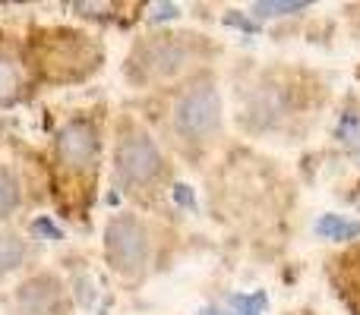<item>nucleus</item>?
Wrapping results in <instances>:
<instances>
[{
	"mask_svg": "<svg viewBox=\"0 0 360 315\" xmlns=\"http://www.w3.org/2000/svg\"><path fill=\"white\" fill-rule=\"evenodd\" d=\"M221 120V101L212 82L190 86L174 105V130L184 139H205L218 130Z\"/></svg>",
	"mask_w": 360,
	"mask_h": 315,
	"instance_id": "1",
	"label": "nucleus"
},
{
	"mask_svg": "<svg viewBox=\"0 0 360 315\" xmlns=\"http://www.w3.org/2000/svg\"><path fill=\"white\" fill-rule=\"evenodd\" d=\"M105 249L120 274H139L149 262V234L133 215H117L105 230Z\"/></svg>",
	"mask_w": 360,
	"mask_h": 315,
	"instance_id": "2",
	"label": "nucleus"
},
{
	"mask_svg": "<svg viewBox=\"0 0 360 315\" xmlns=\"http://www.w3.org/2000/svg\"><path fill=\"white\" fill-rule=\"evenodd\" d=\"M98 149H101V139L95 133L92 123L86 120H73L60 130L57 136V161L67 173H76V177H86V173L95 170L98 164Z\"/></svg>",
	"mask_w": 360,
	"mask_h": 315,
	"instance_id": "3",
	"label": "nucleus"
},
{
	"mask_svg": "<svg viewBox=\"0 0 360 315\" xmlns=\"http://www.w3.org/2000/svg\"><path fill=\"white\" fill-rule=\"evenodd\" d=\"M162 173V152L149 136L136 133L117 145V177L130 186H146Z\"/></svg>",
	"mask_w": 360,
	"mask_h": 315,
	"instance_id": "4",
	"label": "nucleus"
},
{
	"mask_svg": "<svg viewBox=\"0 0 360 315\" xmlns=\"http://www.w3.org/2000/svg\"><path fill=\"white\" fill-rule=\"evenodd\" d=\"M41 67L48 76H57V79H70V76L86 73L89 63V48L82 41V35H70V32H60V35L48 38L41 44Z\"/></svg>",
	"mask_w": 360,
	"mask_h": 315,
	"instance_id": "5",
	"label": "nucleus"
},
{
	"mask_svg": "<svg viewBox=\"0 0 360 315\" xmlns=\"http://www.w3.org/2000/svg\"><path fill=\"white\" fill-rule=\"evenodd\" d=\"M180 35H168L158 38V41H149L143 51H139V73L146 79H168L174 76L186 60V48L177 41Z\"/></svg>",
	"mask_w": 360,
	"mask_h": 315,
	"instance_id": "6",
	"label": "nucleus"
},
{
	"mask_svg": "<svg viewBox=\"0 0 360 315\" xmlns=\"http://www.w3.org/2000/svg\"><path fill=\"white\" fill-rule=\"evenodd\" d=\"M63 290L54 278H32L16 290L19 315H60Z\"/></svg>",
	"mask_w": 360,
	"mask_h": 315,
	"instance_id": "7",
	"label": "nucleus"
},
{
	"mask_svg": "<svg viewBox=\"0 0 360 315\" xmlns=\"http://www.w3.org/2000/svg\"><path fill=\"white\" fill-rule=\"evenodd\" d=\"M316 236H323V240H357L360 221H348L342 215H323L316 221Z\"/></svg>",
	"mask_w": 360,
	"mask_h": 315,
	"instance_id": "8",
	"label": "nucleus"
},
{
	"mask_svg": "<svg viewBox=\"0 0 360 315\" xmlns=\"http://www.w3.org/2000/svg\"><path fill=\"white\" fill-rule=\"evenodd\" d=\"M22 259H25V243L19 240V236H10V234L0 236V274L19 268Z\"/></svg>",
	"mask_w": 360,
	"mask_h": 315,
	"instance_id": "9",
	"label": "nucleus"
},
{
	"mask_svg": "<svg viewBox=\"0 0 360 315\" xmlns=\"http://www.w3.org/2000/svg\"><path fill=\"white\" fill-rule=\"evenodd\" d=\"M307 0H262V4H253V13L259 19H275V16H288V13H304L307 10Z\"/></svg>",
	"mask_w": 360,
	"mask_h": 315,
	"instance_id": "10",
	"label": "nucleus"
},
{
	"mask_svg": "<svg viewBox=\"0 0 360 315\" xmlns=\"http://www.w3.org/2000/svg\"><path fill=\"white\" fill-rule=\"evenodd\" d=\"M16 205H19V186L13 180V173L0 167V217H6Z\"/></svg>",
	"mask_w": 360,
	"mask_h": 315,
	"instance_id": "11",
	"label": "nucleus"
},
{
	"mask_svg": "<svg viewBox=\"0 0 360 315\" xmlns=\"http://www.w3.org/2000/svg\"><path fill=\"white\" fill-rule=\"evenodd\" d=\"M19 88V69L13 67V60L0 57V101H10Z\"/></svg>",
	"mask_w": 360,
	"mask_h": 315,
	"instance_id": "12",
	"label": "nucleus"
},
{
	"mask_svg": "<svg viewBox=\"0 0 360 315\" xmlns=\"http://www.w3.org/2000/svg\"><path fill=\"white\" fill-rule=\"evenodd\" d=\"M32 230H35V234H44V236H48V240H60V230H57L51 221H44V217H41V221H35V224H32Z\"/></svg>",
	"mask_w": 360,
	"mask_h": 315,
	"instance_id": "13",
	"label": "nucleus"
},
{
	"mask_svg": "<svg viewBox=\"0 0 360 315\" xmlns=\"http://www.w3.org/2000/svg\"><path fill=\"white\" fill-rule=\"evenodd\" d=\"M177 16V6L174 4H158L155 13H152V19H174Z\"/></svg>",
	"mask_w": 360,
	"mask_h": 315,
	"instance_id": "14",
	"label": "nucleus"
},
{
	"mask_svg": "<svg viewBox=\"0 0 360 315\" xmlns=\"http://www.w3.org/2000/svg\"><path fill=\"white\" fill-rule=\"evenodd\" d=\"M228 22H231V25H240V29H247V32H256V25L247 22L243 16H228Z\"/></svg>",
	"mask_w": 360,
	"mask_h": 315,
	"instance_id": "15",
	"label": "nucleus"
},
{
	"mask_svg": "<svg viewBox=\"0 0 360 315\" xmlns=\"http://www.w3.org/2000/svg\"><path fill=\"white\" fill-rule=\"evenodd\" d=\"M177 199H180L184 205H190V208H193V192H186V186H177Z\"/></svg>",
	"mask_w": 360,
	"mask_h": 315,
	"instance_id": "16",
	"label": "nucleus"
},
{
	"mask_svg": "<svg viewBox=\"0 0 360 315\" xmlns=\"http://www.w3.org/2000/svg\"><path fill=\"white\" fill-rule=\"evenodd\" d=\"M199 315H234L231 309H218V306H205V309H199Z\"/></svg>",
	"mask_w": 360,
	"mask_h": 315,
	"instance_id": "17",
	"label": "nucleus"
},
{
	"mask_svg": "<svg viewBox=\"0 0 360 315\" xmlns=\"http://www.w3.org/2000/svg\"><path fill=\"white\" fill-rule=\"evenodd\" d=\"M95 315H108V309H98V312H95Z\"/></svg>",
	"mask_w": 360,
	"mask_h": 315,
	"instance_id": "18",
	"label": "nucleus"
}]
</instances>
